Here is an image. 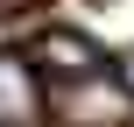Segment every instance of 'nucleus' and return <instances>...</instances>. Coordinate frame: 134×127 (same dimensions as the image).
I'll use <instances>...</instances> for the list:
<instances>
[{
	"label": "nucleus",
	"mask_w": 134,
	"mask_h": 127,
	"mask_svg": "<svg viewBox=\"0 0 134 127\" xmlns=\"http://www.w3.org/2000/svg\"><path fill=\"white\" fill-rule=\"evenodd\" d=\"M42 106H49V120H57V127H127V120H134V92L120 85V78H106V71L49 85Z\"/></svg>",
	"instance_id": "f257e3e1"
},
{
	"label": "nucleus",
	"mask_w": 134,
	"mask_h": 127,
	"mask_svg": "<svg viewBox=\"0 0 134 127\" xmlns=\"http://www.w3.org/2000/svg\"><path fill=\"white\" fill-rule=\"evenodd\" d=\"M35 71H49L57 85L64 78H92V71H106V57H99V42L92 35H78V28H49L42 42H35V57H28Z\"/></svg>",
	"instance_id": "f03ea898"
},
{
	"label": "nucleus",
	"mask_w": 134,
	"mask_h": 127,
	"mask_svg": "<svg viewBox=\"0 0 134 127\" xmlns=\"http://www.w3.org/2000/svg\"><path fill=\"white\" fill-rule=\"evenodd\" d=\"M42 113V85H35V64L0 49V127H28Z\"/></svg>",
	"instance_id": "7ed1b4c3"
},
{
	"label": "nucleus",
	"mask_w": 134,
	"mask_h": 127,
	"mask_svg": "<svg viewBox=\"0 0 134 127\" xmlns=\"http://www.w3.org/2000/svg\"><path fill=\"white\" fill-rule=\"evenodd\" d=\"M120 85H127V92H134V49H127V57H120Z\"/></svg>",
	"instance_id": "20e7f679"
}]
</instances>
